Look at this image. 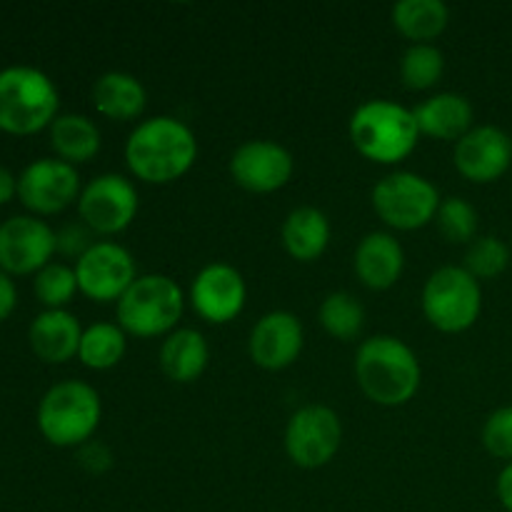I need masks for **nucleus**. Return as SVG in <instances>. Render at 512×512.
<instances>
[{
  "mask_svg": "<svg viewBox=\"0 0 512 512\" xmlns=\"http://www.w3.org/2000/svg\"><path fill=\"white\" fill-rule=\"evenodd\" d=\"M420 135L438 140H455L473 130V105L465 95L438 93L413 110Z\"/></svg>",
  "mask_w": 512,
  "mask_h": 512,
  "instance_id": "20",
  "label": "nucleus"
},
{
  "mask_svg": "<svg viewBox=\"0 0 512 512\" xmlns=\"http://www.w3.org/2000/svg\"><path fill=\"white\" fill-rule=\"evenodd\" d=\"M78 460L88 473L100 475L105 473V470H110V465H113V453H110L103 443H93V440H88L85 445H80Z\"/></svg>",
  "mask_w": 512,
  "mask_h": 512,
  "instance_id": "33",
  "label": "nucleus"
},
{
  "mask_svg": "<svg viewBox=\"0 0 512 512\" xmlns=\"http://www.w3.org/2000/svg\"><path fill=\"white\" fill-rule=\"evenodd\" d=\"M35 298L45 305V310H65V305L78 293V278L75 268H68L63 263L45 265L40 273H35Z\"/></svg>",
  "mask_w": 512,
  "mask_h": 512,
  "instance_id": "29",
  "label": "nucleus"
},
{
  "mask_svg": "<svg viewBox=\"0 0 512 512\" xmlns=\"http://www.w3.org/2000/svg\"><path fill=\"white\" fill-rule=\"evenodd\" d=\"M128 340L125 330L115 323H95L83 330L78 358L90 370H110L123 360Z\"/></svg>",
  "mask_w": 512,
  "mask_h": 512,
  "instance_id": "26",
  "label": "nucleus"
},
{
  "mask_svg": "<svg viewBox=\"0 0 512 512\" xmlns=\"http://www.w3.org/2000/svg\"><path fill=\"white\" fill-rule=\"evenodd\" d=\"M248 300V288L238 268L228 263H210L195 275L190 285V305L203 320L225 325L238 318Z\"/></svg>",
  "mask_w": 512,
  "mask_h": 512,
  "instance_id": "15",
  "label": "nucleus"
},
{
  "mask_svg": "<svg viewBox=\"0 0 512 512\" xmlns=\"http://www.w3.org/2000/svg\"><path fill=\"white\" fill-rule=\"evenodd\" d=\"M355 275L370 290H388L400 280L405 268L403 245L390 233H368L355 248Z\"/></svg>",
  "mask_w": 512,
  "mask_h": 512,
  "instance_id": "18",
  "label": "nucleus"
},
{
  "mask_svg": "<svg viewBox=\"0 0 512 512\" xmlns=\"http://www.w3.org/2000/svg\"><path fill=\"white\" fill-rule=\"evenodd\" d=\"M510 265V248L495 235H480L468 245L463 268L475 280H493Z\"/></svg>",
  "mask_w": 512,
  "mask_h": 512,
  "instance_id": "30",
  "label": "nucleus"
},
{
  "mask_svg": "<svg viewBox=\"0 0 512 512\" xmlns=\"http://www.w3.org/2000/svg\"><path fill=\"white\" fill-rule=\"evenodd\" d=\"M50 148L70 165L90 163L100 150V130L90 118L78 113L58 115L50 125Z\"/></svg>",
  "mask_w": 512,
  "mask_h": 512,
  "instance_id": "24",
  "label": "nucleus"
},
{
  "mask_svg": "<svg viewBox=\"0 0 512 512\" xmlns=\"http://www.w3.org/2000/svg\"><path fill=\"white\" fill-rule=\"evenodd\" d=\"M75 278L85 298L95 303H118L125 290L138 280L135 260L123 245L118 243H93L75 263Z\"/></svg>",
  "mask_w": 512,
  "mask_h": 512,
  "instance_id": "11",
  "label": "nucleus"
},
{
  "mask_svg": "<svg viewBox=\"0 0 512 512\" xmlns=\"http://www.w3.org/2000/svg\"><path fill=\"white\" fill-rule=\"evenodd\" d=\"M455 168L470 183H495L512 165V138L498 125H478L455 143Z\"/></svg>",
  "mask_w": 512,
  "mask_h": 512,
  "instance_id": "16",
  "label": "nucleus"
},
{
  "mask_svg": "<svg viewBox=\"0 0 512 512\" xmlns=\"http://www.w3.org/2000/svg\"><path fill=\"white\" fill-rule=\"evenodd\" d=\"M435 220L448 243H473L478 235V210L465 198H445Z\"/></svg>",
  "mask_w": 512,
  "mask_h": 512,
  "instance_id": "31",
  "label": "nucleus"
},
{
  "mask_svg": "<svg viewBox=\"0 0 512 512\" xmlns=\"http://www.w3.org/2000/svg\"><path fill=\"white\" fill-rule=\"evenodd\" d=\"M395 30L413 45L430 43L448 28L450 10L443 0H400L390 10Z\"/></svg>",
  "mask_w": 512,
  "mask_h": 512,
  "instance_id": "25",
  "label": "nucleus"
},
{
  "mask_svg": "<svg viewBox=\"0 0 512 512\" xmlns=\"http://www.w3.org/2000/svg\"><path fill=\"white\" fill-rule=\"evenodd\" d=\"M58 250L55 233L35 215H15L0 225V270L8 275L40 273Z\"/></svg>",
  "mask_w": 512,
  "mask_h": 512,
  "instance_id": "13",
  "label": "nucleus"
},
{
  "mask_svg": "<svg viewBox=\"0 0 512 512\" xmlns=\"http://www.w3.org/2000/svg\"><path fill=\"white\" fill-rule=\"evenodd\" d=\"M198 160L195 133L173 115L143 120L125 143L130 173L150 185H168L183 178Z\"/></svg>",
  "mask_w": 512,
  "mask_h": 512,
  "instance_id": "1",
  "label": "nucleus"
},
{
  "mask_svg": "<svg viewBox=\"0 0 512 512\" xmlns=\"http://www.w3.org/2000/svg\"><path fill=\"white\" fill-rule=\"evenodd\" d=\"M318 320L325 333L333 335V338L353 340L358 338L365 325V308L355 295L338 290L320 303Z\"/></svg>",
  "mask_w": 512,
  "mask_h": 512,
  "instance_id": "27",
  "label": "nucleus"
},
{
  "mask_svg": "<svg viewBox=\"0 0 512 512\" xmlns=\"http://www.w3.org/2000/svg\"><path fill=\"white\" fill-rule=\"evenodd\" d=\"M83 328L68 310H43L28 328V343L43 363L60 365L78 355Z\"/></svg>",
  "mask_w": 512,
  "mask_h": 512,
  "instance_id": "19",
  "label": "nucleus"
},
{
  "mask_svg": "<svg viewBox=\"0 0 512 512\" xmlns=\"http://www.w3.org/2000/svg\"><path fill=\"white\" fill-rule=\"evenodd\" d=\"M60 95L53 80L38 68L13 65L0 70V130L35 135L58 118Z\"/></svg>",
  "mask_w": 512,
  "mask_h": 512,
  "instance_id": "4",
  "label": "nucleus"
},
{
  "mask_svg": "<svg viewBox=\"0 0 512 512\" xmlns=\"http://www.w3.org/2000/svg\"><path fill=\"white\" fill-rule=\"evenodd\" d=\"M208 360V340L193 328L173 330L170 335H165L163 345H160V370L173 383H195L208 368Z\"/></svg>",
  "mask_w": 512,
  "mask_h": 512,
  "instance_id": "21",
  "label": "nucleus"
},
{
  "mask_svg": "<svg viewBox=\"0 0 512 512\" xmlns=\"http://www.w3.org/2000/svg\"><path fill=\"white\" fill-rule=\"evenodd\" d=\"M80 175L75 165L60 158L33 160L18 175V198L30 213L55 215L80 198Z\"/></svg>",
  "mask_w": 512,
  "mask_h": 512,
  "instance_id": "12",
  "label": "nucleus"
},
{
  "mask_svg": "<svg viewBox=\"0 0 512 512\" xmlns=\"http://www.w3.org/2000/svg\"><path fill=\"white\" fill-rule=\"evenodd\" d=\"M295 160L288 148L273 140H248L230 158V175L248 193H275L293 178Z\"/></svg>",
  "mask_w": 512,
  "mask_h": 512,
  "instance_id": "14",
  "label": "nucleus"
},
{
  "mask_svg": "<svg viewBox=\"0 0 512 512\" xmlns=\"http://www.w3.org/2000/svg\"><path fill=\"white\" fill-rule=\"evenodd\" d=\"M445 73V55L443 50L435 48L433 43L410 45L400 60V78L405 88L410 90H428L440 83Z\"/></svg>",
  "mask_w": 512,
  "mask_h": 512,
  "instance_id": "28",
  "label": "nucleus"
},
{
  "mask_svg": "<svg viewBox=\"0 0 512 512\" xmlns=\"http://www.w3.org/2000/svg\"><path fill=\"white\" fill-rule=\"evenodd\" d=\"M303 323L288 310H273L255 323L250 333V358L263 370H285L303 353Z\"/></svg>",
  "mask_w": 512,
  "mask_h": 512,
  "instance_id": "17",
  "label": "nucleus"
},
{
  "mask_svg": "<svg viewBox=\"0 0 512 512\" xmlns=\"http://www.w3.org/2000/svg\"><path fill=\"white\" fill-rule=\"evenodd\" d=\"M103 403L93 385L63 380L43 395L38 405L40 435L55 448H80L93 438Z\"/></svg>",
  "mask_w": 512,
  "mask_h": 512,
  "instance_id": "5",
  "label": "nucleus"
},
{
  "mask_svg": "<svg viewBox=\"0 0 512 512\" xmlns=\"http://www.w3.org/2000/svg\"><path fill=\"white\" fill-rule=\"evenodd\" d=\"M140 208L138 190L128 178L118 173H105L90 180L78 198L80 220L98 235L123 233L135 220Z\"/></svg>",
  "mask_w": 512,
  "mask_h": 512,
  "instance_id": "10",
  "label": "nucleus"
},
{
  "mask_svg": "<svg viewBox=\"0 0 512 512\" xmlns=\"http://www.w3.org/2000/svg\"><path fill=\"white\" fill-rule=\"evenodd\" d=\"M343 443V423L325 405H305L285 428V453L298 468L318 470L338 455Z\"/></svg>",
  "mask_w": 512,
  "mask_h": 512,
  "instance_id": "9",
  "label": "nucleus"
},
{
  "mask_svg": "<svg viewBox=\"0 0 512 512\" xmlns=\"http://www.w3.org/2000/svg\"><path fill=\"white\" fill-rule=\"evenodd\" d=\"M418 355L400 338L373 335L355 353V380L365 398L383 408L410 403L420 388Z\"/></svg>",
  "mask_w": 512,
  "mask_h": 512,
  "instance_id": "2",
  "label": "nucleus"
},
{
  "mask_svg": "<svg viewBox=\"0 0 512 512\" xmlns=\"http://www.w3.org/2000/svg\"><path fill=\"white\" fill-rule=\"evenodd\" d=\"M55 243H58V250L65 255H83L85 250L90 248V235L85 228H78V225H68L60 233H55Z\"/></svg>",
  "mask_w": 512,
  "mask_h": 512,
  "instance_id": "34",
  "label": "nucleus"
},
{
  "mask_svg": "<svg viewBox=\"0 0 512 512\" xmlns=\"http://www.w3.org/2000/svg\"><path fill=\"white\" fill-rule=\"evenodd\" d=\"M18 195V178L0 165V205L10 203Z\"/></svg>",
  "mask_w": 512,
  "mask_h": 512,
  "instance_id": "37",
  "label": "nucleus"
},
{
  "mask_svg": "<svg viewBox=\"0 0 512 512\" xmlns=\"http://www.w3.org/2000/svg\"><path fill=\"white\" fill-rule=\"evenodd\" d=\"M440 193L428 178L398 170L373 188V208L395 230H418L433 223L440 210Z\"/></svg>",
  "mask_w": 512,
  "mask_h": 512,
  "instance_id": "8",
  "label": "nucleus"
},
{
  "mask_svg": "<svg viewBox=\"0 0 512 512\" xmlns=\"http://www.w3.org/2000/svg\"><path fill=\"white\" fill-rule=\"evenodd\" d=\"M423 313L440 333H465L483 313L480 280L458 265L438 268L423 288Z\"/></svg>",
  "mask_w": 512,
  "mask_h": 512,
  "instance_id": "7",
  "label": "nucleus"
},
{
  "mask_svg": "<svg viewBox=\"0 0 512 512\" xmlns=\"http://www.w3.org/2000/svg\"><path fill=\"white\" fill-rule=\"evenodd\" d=\"M145 103H148V93L135 75L110 70L95 80L93 105L103 118L128 123L143 115Z\"/></svg>",
  "mask_w": 512,
  "mask_h": 512,
  "instance_id": "22",
  "label": "nucleus"
},
{
  "mask_svg": "<svg viewBox=\"0 0 512 512\" xmlns=\"http://www.w3.org/2000/svg\"><path fill=\"white\" fill-rule=\"evenodd\" d=\"M495 490H498L500 505H503L508 512H512V463H508L503 470H500Z\"/></svg>",
  "mask_w": 512,
  "mask_h": 512,
  "instance_id": "36",
  "label": "nucleus"
},
{
  "mask_svg": "<svg viewBox=\"0 0 512 512\" xmlns=\"http://www.w3.org/2000/svg\"><path fill=\"white\" fill-rule=\"evenodd\" d=\"M350 140L363 158L380 165H395L408 158L420 138L413 110L393 100H368L350 115Z\"/></svg>",
  "mask_w": 512,
  "mask_h": 512,
  "instance_id": "3",
  "label": "nucleus"
},
{
  "mask_svg": "<svg viewBox=\"0 0 512 512\" xmlns=\"http://www.w3.org/2000/svg\"><path fill=\"white\" fill-rule=\"evenodd\" d=\"M285 250L290 258L300 263H313L325 253L330 243V220L323 210L318 208H295L288 213L283 228H280Z\"/></svg>",
  "mask_w": 512,
  "mask_h": 512,
  "instance_id": "23",
  "label": "nucleus"
},
{
  "mask_svg": "<svg viewBox=\"0 0 512 512\" xmlns=\"http://www.w3.org/2000/svg\"><path fill=\"white\" fill-rule=\"evenodd\" d=\"M15 305H18V290H15V283L10 280V275L0 270V323L13 313Z\"/></svg>",
  "mask_w": 512,
  "mask_h": 512,
  "instance_id": "35",
  "label": "nucleus"
},
{
  "mask_svg": "<svg viewBox=\"0 0 512 512\" xmlns=\"http://www.w3.org/2000/svg\"><path fill=\"white\" fill-rule=\"evenodd\" d=\"M185 295L168 275H140L118 300V325L125 335L158 338L170 335L183 318Z\"/></svg>",
  "mask_w": 512,
  "mask_h": 512,
  "instance_id": "6",
  "label": "nucleus"
},
{
  "mask_svg": "<svg viewBox=\"0 0 512 512\" xmlns=\"http://www.w3.org/2000/svg\"><path fill=\"white\" fill-rule=\"evenodd\" d=\"M483 445L493 458L512 463V405L498 408L485 420Z\"/></svg>",
  "mask_w": 512,
  "mask_h": 512,
  "instance_id": "32",
  "label": "nucleus"
}]
</instances>
